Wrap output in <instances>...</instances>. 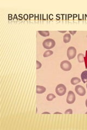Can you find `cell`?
<instances>
[{
    "mask_svg": "<svg viewBox=\"0 0 87 130\" xmlns=\"http://www.w3.org/2000/svg\"><path fill=\"white\" fill-rule=\"evenodd\" d=\"M55 44H56V42L52 39H46L42 42V46L47 50H50V49L54 48Z\"/></svg>",
    "mask_w": 87,
    "mask_h": 130,
    "instance_id": "6da1fadb",
    "label": "cell"
},
{
    "mask_svg": "<svg viewBox=\"0 0 87 130\" xmlns=\"http://www.w3.org/2000/svg\"><path fill=\"white\" fill-rule=\"evenodd\" d=\"M67 88L64 85L59 84L56 88V92L57 94L59 96H63L66 93Z\"/></svg>",
    "mask_w": 87,
    "mask_h": 130,
    "instance_id": "7a4b0ae2",
    "label": "cell"
},
{
    "mask_svg": "<svg viewBox=\"0 0 87 130\" xmlns=\"http://www.w3.org/2000/svg\"><path fill=\"white\" fill-rule=\"evenodd\" d=\"M60 68L64 71H69L72 68L71 63L68 61L64 60L60 63Z\"/></svg>",
    "mask_w": 87,
    "mask_h": 130,
    "instance_id": "3957f363",
    "label": "cell"
},
{
    "mask_svg": "<svg viewBox=\"0 0 87 130\" xmlns=\"http://www.w3.org/2000/svg\"><path fill=\"white\" fill-rule=\"evenodd\" d=\"M76 50L74 47H70L67 50V56L69 60L74 59L76 56Z\"/></svg>",
    "mask_w": 87,
    "mask_h": 130,
    "instance_id": "277c9868",
    "label": "cell"
},
{
    "mask_svg": "<svg viewBox=\"0 0 87 130\" xmlns=\"http://www.w3.org/2000/svg\"><path fill=\"white\" fill-rule=\"evenodd\" d=\"M75 100H76V96L75 95V94H74L73 91H70L67 96V103H68L69 104H73L74 103V102L75 101Z\"/></svg>",
    "mask_w": 87,
    "mask_h": 130,
    "instance_id": "5b68a950",
    "label": "cell"
},
{
    "mask_svg": "<svg viewBox=\"0 0 87 130\" xmlns=\"http://www.w3.org/2000/svg\"><path fill=\"white\" fill-rule=\"evenodd\" d=\"M75 91L77 94L80 96H84L86 94V89L81 85H77L75 87Z\"/></svg>",
    "mask_w": 87,
    "mask_h": 130,
    "instance_id": "8992f818",
    "label": "cell"
},
{
    "mask_svg": "<svg viewBox=\"0 0 87 130\" xmlns=\"http://www.w3.org/2000/svg\"><path fill=\"white\" fill-rule=\"evenodd\" d=\"M46 91L45 87L37 85V93L38 94H42Z\"/></svg>",
    "mask_w": 87,
    "mask_h": 130,
    "instance_id": "52a82bcc",
    "label": "cell"
},
{
    "mask_svg": "<svg viewBox=\"0 0 87 130\" xmlns=\"http://www.w3.org/2000/svg\"><path fill=\"white\" fill-rule=\"evenodd\" d=\"M81 79L82 81L84 83L87 82V71H84L81 74Z\"/></svg>",
    "mask_w": 87,
    "mask_h": 130,
    "instance_id": "ba28073f",
    "label": "cell"
},
{
    "mask_svg": "<svg viewBox=\"0 0 87 130\" xmlns=\"http://www.w3.org/2000/svg\"><path fill=\"white\" fill-rule=\"evenodd\" d=\"M70 40H71V35L70 34H66L64 35L63 41L64 43H68V42L70 41Z\"/></svg>",
    "mask_w": 87,
    "mask_h": 130,
    "instance_id": "9c48e42d",
    "label": "cell"
},
{
    "mask_svg": "<svg viewBox=\"0 0 87 130\" xmlns=\"http://www.w3.org/2000/svg\"><path fill=\"white\" fill-rule=\"evenodd\" d=\"M80 79H79L78 78L75 77V78H73L71 79V83L72 85H76L78 83H80Z\"/></svg>",
    "mask_w": 87,
    "mask_h": 130,
    "instance_id": "30bf717a",
    "label": "cell"
},
{
    "mask_svg": "<svg viewBox=\"0 0 87 130\" xmlns=\"http://www.w3.org/2000/svg\"><path fill=\"white\" fill-rule=\"evenodd\" d=\"M38 33L40 34V35L44 37H48L50 35V32L48 31H38Z\"/></svg>",
    "mask_w": 87,
    "mask_h": 130,
    "instance_id": "8fae6325",
    "label": "cell"
},
{
    "mask_svg": "<svg viewBox=\"0 0 87 130\" xmlns=\"http://www.w3.org/2000/svg\"><path fill=\"white\" fill-rule=\"evenodd\" d=\"M53 54H54V52H53L52 50H46V52L45 53H44L43 56H44V57H48V56H51V55H52Z\"/></svg>",
    "mask_w": 87,
    "mask_h": 130,
    "instance_id": "7c38bea8",
    "label": "cell"
},
{
    "mask_svg": "<svg viewBox=\"0 0 87 130\" xmlns=\"http://www.w3.org/2000/svg\"><path fill=\"white\" fill-rule=\"evenodd\" d=\"M77 58L79 62H83L84 61V55L83 54H79L78 55Z\"/></svg>",
    "mask_w": 87,
    "mask_h": 130,
    "instance_id": "4fadbf2b",
    "label": "cell"
},
{
    "mask_svg": "<svg viewBox=\"0 0 87 130\" xmlns=\"http://www.w3.org/2000/svg\"><path fill=\"white\" fill-rule=\"evenodd\" d=\"M54 98H56V96L54 94H49L47 95V97H46V99L48 101H52Z\"/></svg>",
    "mask_w": 87,
    "mask_h": 130,
    "instance_id": "5bb4252c",
    "label": "cell"
},
{
    "mask_svg": "<svg viewBox=\"0 0 87 130\" xmlns=\"http://www.w3.org/2000/svg\"><path fill=\"white\" fill-rule=\"evenodd\" d=\"M65 114H73V110L71 109H68L65 111Z\"/></svg>",
    "mask_w": 87,
    "mask_h": 130,
    "instance_id": "9a60e30c",
    "label": "cell"
},
{
    "mask_svg": "<svg viewBox=\"0 0 87 130\" xmlns=\"http://www.w3.org/2000/svg\"><path fill=\"white\" fill-rule=\"evenodd\" d=\"M37 69L40 68H41V63L38 61H37Z\"/></svg>",
    "mask_w": 87,
    "mask_h": 130,
    "instance_id": "2e32d148",
    "label": "cell"
},
{
    "mask_svg": "<svg viewBox=\"0 0 87 130\" xmlns=\"http://www.w3.org/2000/svg\"><path fill=\"white\" fill-rule=\"evenodd\" d=\"M70 33L72 35H74L76 33V31H70Z\"/></svg>",
    "mask_w": 87,
    "mask_h": 130,
    "instance_id": "e0dca14e",
    "label": "cell"
},
{
    "mask_svg": "<svg viewBox=\"0 0 87 130\" xmlns=\"http://www.w3.org/2000/svg\"><path fill=\"white\" fill-rule=\"evenodd\" d=\"M59 32H60V33H66L67 31H59Z\"/></svg>",
    "mask_w": 87,
    "mask_h": 130,
    "instance_id": "ac0fdd59",
    "label": "cell"
},
{
    "mask_svg": "<svg viewBox=\"0 0 87 130\" xmlns=\"http://www.w3.org/2000/svg\"><path fill=\"white\" fill-rule=\"evenodd\" d=\"M86 107H87V99L86 101Z\"/></svg>",
    "mask_w": 87,
    "mask_h": 130,
    "instance_id": "d6986e66",
    "label": "cell"
},
{
    "mask_svg": "<svg viewBox=\"0 0 87 130\" xmlns=\"http://www.w3.org/2000/svg\"><path fill=\"white\" fill-rule=\"evenodd\" d=\"M45 113H46V114H50V113H48V112H44V113H42V114H45Z\"/></svg>",
    "mask_w": 87,
    "mask_h": 130,
    "instance_id": "ffe728a7",
    "label": "cell"
},
{
    "mask_svg": "<svg viewBox=\"0 0 87 130\" xmlns=\"http://www.w3.org/2000/svg\"><path fill=\"white\" fill-rule=\"evenodd\" d=\"M86 87H87V85H86Z\"/></svg>",
    "mask_w": 87,
    "mask_h": 130,
    "instance_id": "44dd1931",
    "label": "cell"
},
{
    "mask_svg": "<svg viewBox=\"0 0 87 130\" xmlns=\"http://www.w3.org/2000/svg\"><path fill=\"white\" fill-rule=\"evenodd\" d=\"M86 114H87V112L86 113Z\"/></svg>",
    "mask_w": 87,
    "mask_h": 130,
    "instance_id": "7402d4cb",
    "label": "cell"
},
{
    "mask_svg": "<svg viewBox=\"0 0 87 130\" xmlns=\"http://www.w3.org/2000/svg\"></svg>",
    "mask_w": 87,
    "mask_h": 130,
    "instance_id": "603a6c76",
    "label": "cell"
}]
</instances>
